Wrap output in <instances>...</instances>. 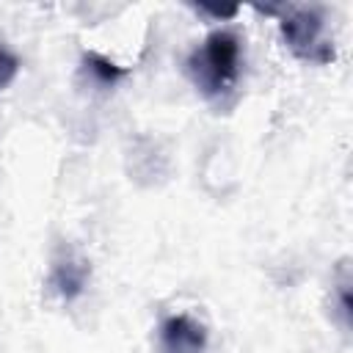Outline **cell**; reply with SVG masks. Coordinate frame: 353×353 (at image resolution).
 I'll return each instance as SVG.
<instances>
[{"mask_svg":"<svg viewBox=\"0 0 353 353\" xmlns=\"http://www.w3.org/2000/svg\"><path fill=\"white\" fill-rule=\"evenodd\" d=\"M201 11H207V14H212V17H234L237 14V8L232 6V8H212V6H201Z\"/></svg>","mask_w":353,"mask_h":353,"instance_id":"8","label":"cell"},{"mask_svg":"<svg viewBox=\"0 0 353 353\" xmlns=\"http://www.w3.org/2000/svg\"><path fill=\"white\" fill-rule=\"evenodd\" d=\"M320 30H323V17L314 8H292L281 22V33L287 44L292 47V52L303 58H314V50L320 47Z\"/></svg>","mask_w":353,"mask_h":353,"instance_id":"2","label":"cell"},{"mask_svg":"<svg viewBox=\"0 0 353 353\" xmlns=\"http://www.w3.org/2000/svg\"><path fill=\"white\" fill-rule=\"evenodd\" d=\"M207 331L188 314H174L160 325V353H204Z\"/></svg>","mask_w":353,"mask_h":353,"instance_id":"3","label":"cell"},{"mask_svg":"<svg viewBox=\"0 0 353 353\" xmlns=\"http://www.w3.org/2000/svg\"><path fill=\"white\" fill-rule=\"evenodd\" d=\"M17 69H19L17 55H11L8 50H3V47H0V88H6V85L14 80Z\"/></svg>","mask_w":353,"mask_h":353,"instance_id":"6","label":"cell"},{"mask_svg":"<svg viewBox=\"0 0 353 353\" xmlns=\"http://www.w3.org/2000/svg\"><path fill=\"white\" fill-rule=\"evenodd\" d=\"M85 279H88V265L83 259H74V256H66L61 259L55 268H52V276H50V284L58 290L61 298L72 301L83 292L85 287Z\"/></svg>","mask_w":353,"mask_h":353,"instance_id":"4","label":"cell"},{"mask_svg":"<svg viewBox=\"0 0 353 353\" xmlns=\"http://www.w3.org/2000/svg\"><path fill=\"white\" fill-rule=\"evenodd\" d=\"M190 77L204 94L226 91L240 69V39L229 30H215L207 36L201 50H196L188 61Z\"/></svg>","mask_w":353,"mask_h":353,"instance_id":"1","label":"cell"},{"mask_svg":"<svg viewBox=\"0 0 353 353\" xmlns=\"http://www.w3.org/2000/svg\"><path fill=\"white\" fill-rule=\"evenodd\" d=\"M336 295H339V314H342L345 325H350V309H353V303H350V284L342 281L339 290H336Z\"/></svg>","mask_w":353,"mask_h":353,"instance_id":"7","label":"cell"},{"mask_svg":"<svg viewBox=\"0 0 353 353\" xmlns=\"http://www.w3.org/2000/svg\"><path fill=\"white\" fill-rule=\"evenodd\" d=\"M85 66H88V72L99 80V83H113L116 77H121V66H116V63H110L108 58H102V55H97V52H88L85 55Z\"/></svg>","mask_w":353,"mask_h":353,"instance_id":"5","label":"cell"}]
</instances>
